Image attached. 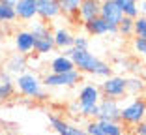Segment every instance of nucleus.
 Here are the masks:
<instances>
[{
	"label": "nucleus",
	"instance_id": "1",
	"mask_svg": "<svg viewBox=\"0 0 146 135\" xmlns=\"http://www.w3.org/2000/svg\"><path fill=\"white\" fill-rule=\"evenodd\" d=\"M62 55H68L75 64V70L79 73H88L94 77H111L112 75V66L109 62H105L103 58L96 57L90 51H79V49H68Z\"/></svg>",
	"mask_w": 146,
	"mask_h": 135
},
{
	"label": "nucleus",
	"instance_id": "2",
	"mask_svg": "<svg viewBox=\"0 0 146 135\" xmlns=\"http://www.w3.org/2000/svg\"><path fill=\"white\" fill-rule=\"evenodd\" d=\"M15 83V90L19 94H23L25 98H30V100H47V92L43 86V81L38 73L34 71H25V73L17 75L13 79Z\"/></svg>",
	"mask_w": 146,
	"mask_h": 135
},
{
	"label": "nucleus",
	"instance_id": "3",
	"mask_svg": "<svg viewBox=\"0 0 146 135\" xmlns=\"http://www.w3.org/2000/svg\"><path fill=\"white\" fill-rule=\"evenodd\" d=\"M28 30L32 32V38H34V55L38 57H43V55H49V53L54 51V41H52V28L49 23L43 21H32L30 28Z\"/></svg>",
	"mask_w": 146,
	"mask_h": 135
},
{
	"label": "nucleus",
	"instance_id": "4",
	"mask_svg": "<svg viewBox=\"0 0 146 135\" xmlns=\"http://www.w3.org/2000/svg\"><path fill=\"white\" fill-rule=\"evenodd\" d=\"M146 120V100L144 98H131L127 103L120 105V122L125 128H137Z\"/></svg>",
	"mask_w": 146,
	"mask_h": 135
},
{
	"label": "nucleus",
	"instance_id": "5",
	"mask_svg": "<svg viewBox=\"0 0 146 135\" xmlns=\"http://www.w3.org/2000/svg\"><path fill=\"white\" fill-rule=\"evenodd\" d=\"M81 79H82V73L73 70V71H68V73H51L49 71L41 77V81L45 88H71L81 83Z\"/></svg>",
	"mask_w": 146,
	"mask_h": 135
},
{
	"label": "nucleus",
	"instance_id": "6",
	"mask_svg": "<svg viewBox=\"0 0 146 135\" xmlns=\"http://www.w3.org/2000/svg\"><path fill=\"white\" fill-rule=\"evenodd\" d=\"M101 96L103 98H111V100H122V98L127 94L125 92V77L124 75H114L112 73L111 77H105L101 86Z\"/></svg>",
	"mask_w": 146,
	"mask_h": 135
},
{
	"label": "nucleus",
	"instance_id": "7",
	"mask_svg": "<svg viewBox=\"0 0 146 135\" xmlns=\"http://www.w3.org/2000/svg\"><path fill=\"white\" fill-rule=\"evenodd\" d=\"M98 120L120 122V101L111 98H101L98 103Z\"/></svg>",
	"mask_w": 146,
	"mask_h": 135
},
{
	"label": "nucleus",
	"instance_id": "8",
	"mask_svg": "<svg viewBox=\"0 0 146 135\" xmlns=\"http://www.w3.org/2000/svg\"><path fill=\"white\" fill-rule=\"evenodd\" d=\"M60 15H62V9L56 0H38V19L39 21L51 25Z\"/></svg>",
	"mask_w": 146,
	"mask_h": 135
},
{
	"label": "nucleus",
	"instance_id": "9",
	"mask_svg": "<svg viewBox=\"0 0 146 135\" xmlns=\"http://www.w3.org/2000/svg\"><path fill=\"white\" fill-rule=\"evenodd\" d=\"M49 124H51V128L58 135H86L84 128L77 126V124L68 122V120L56 116V114H49Z\"/></svg>",
	"mask_w": 146,
	"mask_h": 135
},
{
	"label": "nucleus",
	"instance_id": "10",
	"mask_svg": "<svg viewBox=\"0 0 146 135\" xmlns=\"http://www.w3.org/2000/svg\"><path fill=\"white\" fill-rule=\"evenodd\" d=\"M13 45L17 49L19 55H25V57H30L34 53V38H32V32L28 28H21L13 34Z\"/></svg>",
	"mask_w": 146,
	"mask_h": 135
},
{
	"label": "nucleus",
	"instance_id": "11",
	"mask_svg": "<svg viewBox=\"0 0 146 135\" xmlns=\"http://www.w3.org/2000/svg\"><path fill=\"white\" fill-rule=\"evenodd\" d=\"M2 70H4L6 73H9L11 77H17V75L28 71V57L19 55V53H13L11 57L6 58L4 68H2Z\"/></svg>",
	"mask_w": 146,
	"mask_h": 135
},
{
	"label": "nucleus",
	"instance_id": "12",
	"mask_svg": "<svg viewBox=\"0 0 146 135\" xmlns=\"http://www.w3.org/2000/svg\"><path fill=\"white\" fill-rule=\"evenodd\" d=\"M99 8H101V0H81L77 9V21L81 25L99 17Z\"/></svg>",
	"mask_w": 146,
	"mask_h": 135
},
{
	"label": "nucleus",
	"instance_id": "13",
	"mask_svg": "<svg viewBox=\"0 0 146 135\" xmlns=\"http://www.w3.org/2000/svg\"><path fill=\"white\" fill-rule=\"evenodd\" d=\"M99 17L105 19L109 25L118 26V23L124 19V13L122 9L116 6L114 0H101V8H99Z\"/></svg>",
	"mask_w": 146,
	"mask_h": 135
},
{
	"label": "nucleus",
	"instance_id": "14",
	"mask_svg": "<svg viewBox=\"0 0 146 135\" xmlns=\"http://www.w3.org/2000/svg\"><path fill=\"white\" fill-rule=\"evenodd\" d=\"M13 9L19 21L32 23L34 19H38V0H17Z\"/></svg>",
	"mask_w": 146,
	"mask_h": 135
},
{
	"label": "nucleus",
	"instance_id": "15",
	"mask_svg": "<svg viewBox=\"0 0 146 135\" xmlns=\"http://www.w3.org/2000/svg\"><path fill=\"white\" fill-rule=\"evenodd\" d=\"M73 38H75V34L71 32L69 26H54V30H52L54 49H58L62 53L73 47Z\"/></svg>",
	"mask_w": 146,
	"mask_h": 135
},
{
	"label": "nucleus",
	"instance_id": "16",
	"mask_svg": "<svg viewBox=\"0 0 146 135\" xmlns=\"http://www.w3.org/2000/svg\"><path fill=\"white\" fill-rule=\"evenodd\" d=\"M84 32L86 36H107V34H118V30H116V26L109 25L105 19L101 17H96L92 19V21L84 23Z\"/></svg>",
	"mask_w": 146,
	"mask_h": 135
},
{
	"label": "nucleus",
	"instance_id": "17",
	"mask_svg": "<svg viewBox=\"0 0 146 135\" xmlns=\"http://www.w3.org/2000/svg\"><path fill=\"white\" fill-rule=\"evenodd\" d=\"M101 90H99L98 84L94 83H86L81 86V90H79L77 94V103L81 105H98L99 100H101Z\"/></svg>",
	"mask_w": 146,
	"mask_h": 135
},
{
	"label": "nucleus",
	"instance_id": "18",
	"mask_svg": "<svg viewBox=\"0 0 146 135\" xmlns=\"http://www.w3.org/2000/svg\"><path fill=\"white\" fill-rule=\"evenodd\" d=\"M15 83H13V77L9 73H6L4 70H0V103L9 101L15 96Z\"/></svg>",
	"mask_w": 146,
	"mask_h": 135
},
{
	"label": "nucleus",
	"instance_id": "19",
	"mask_svg": "<svg viewBox=\"0 0 146 135\" xmlns=\"http://www.w3.org/2000/svg\"><path fill=\"white\" fill-rule=\"evenodd\" d=\"M75 70V64L68 55H56L51 62H49V71L51 73H68V71Z\"/></svg>",
	"mask_w": 146,
	"mask_h": 135
},
{
	"label": "nucleus",
	"instance_id": "20",
	"mask_svg": "<svg viewBox=\"0 0 146 135\" xmlns=\"http://www.w3.org/2000/svg\"><path fill=\"white\" fill-rule=\"evenodd\" d=\"M144 90H146V81L142 77H139V75L125 77V92H127V94L139 98Z\"/></svg>",
	"mask_w": 146,
	"mask_h": 135
},
{
	"label": "nucleus",
	"instance_id": "21",
	"mask_svg": "<svg viewBox=\"0 0 146 135\" xmlns=\"http://www.w3.org/2000/svg\"><path fill=\"white\" fill-rule=\"evenodd\" d=\"M116 6L122 9L124 17H129V19H135L141 15L139 11V0H114Z\"/></svg>",
	"mask_w": 146,
	"mask_h": 135
},
{
	"label": "nucleus",
	"instance_id": "22",
	"mask_svg": "<svg viewBox=\"0 0 146 135\" xmlns=\"http://www.w3.org/2000/svg\"><path fill=\"white\" fill-rule=\"evenodd\" d=\"M60 4V9H62V15L69 17L71 21H77V9H79V4L81 0H56Z\"/></svg>",
	"mask_w": 146,
	"mask_h": 135
},
{
	"label": "nucleus",
	"instance_id": "23",
	"mask_svg": "<svg viewBox=\"0 0 146 135\" xmlns=\"http://www.w3.org/2000/svg\"><path fill=\"white\" fill-rule=\"evenodd\" d=\"M98 122L103 135H125V126L122 122H105V120H98Z\"/></svg>",
	"mask_w": 146,
	"mask_h": 135
},
{
	"label": "nucleus",
	"instance_id": "24",
	"mask_svg": "<svg viewBox=\"0 0 146 135\" xmlns=\"http://www.w3.org/2000/svg\"><path fill=\"white\" fill-rule=\"evenodd\" d=\"M114 64L120 68V70H124V71H141L142 70V64L141 62H137V60H133V58H122V57H118V58H114Z\"/></svg>",
	"mask_w": 146,
	"mask_h": 135
},
{
	"label": "nucleus",
	"instance_id": "25",
	"mask_svg": "<svg viewBox=\"0 0 146 135\" xmlns=\"http://www.w3.org/2000/svg\"><path fill=\"white\" fill-rule=\"evenodd\" d=\"M116 30H118V36H122V38H133V19L124 17L118 23Z\"/></svg>",
	"mask_w": 146,
	"mask_h": 135
},
{
	"label": "nucleus",
	"instance_id": "26",
	"mask_svg": "<svg viewBox=\"0 0 146 135\" xmlns=\"http://www.w3.org/2000/svg\"><path fill=\"white\" fill-rule=\"evenodd\" d=\"M15 21H17L15 9L9 8V6L0 4V25H11V23H15Z\"/></svg>",
	"mask_w": 146,
	"mask_h": 135
},
{
	"label": "nucleus",
	"instance_id": "27",
	"mask_svg": "<svg viewBox=\"0 0 146 135\" xmlns=\"http://www.w3.org/2000/svg\"><path fill=\"white\" fill-rule=\"evenodd\" d=\"M133 38H146V15L133 19Z\"/></svg>",
	"mask_w": 146,
	"mask_h": 135
},
{
	"label": "nucleus",
	"instance_id": "28",
	"mask_svg": "<svg viewBox=\"0 0 146 135\" xmlns=\"http://www.w3.org/2000/svg\"><path fill=\"white\" fill-rule=\"evenodd\" d=\"M88 45H90V38L86 34H75V38H73V49L88 51Z\"/></svg>",
	"mask_w": 146,
	"mask_h": 135
},
{
	"label": "nucleus",
	"instance_id": "29",
	"mask_svg": "<svg viewBox=\"0 0 146 135\" xmlns=\"http://www.w3.org/2000/svg\"><path fill=\"white\" fill-rule=\"evenodd\" d=\"M133 51L146 60V38H133Z\"/></svg>",
	"mask_w": 146,
	"mask_h": 135
},
{
	"label": "nucleus",
	"instance_id": "30",
	"mask_svg": "<svg viewBox=\"0 0 146 135\" xmlns=\"http://www.w3.org/2000/svg\"><path fill=\"white\" fill-rule=\"evenodd\" d=\"M84 131H86V135H103L98 120H88L86 126H84Z\"/></svg>",
	"mask_w": 146,
	"mask_h": 135
},
{
	"label": "nucleus",
	"instance_id": "31",
	"mask_svg": "<svg viewBox=\"0 0 146 135\" xmlns=\"http://www.w3.org/2000/svg\"><path fill=\"white\" fill-rule=\"evenodd\" d=\"M133 133L135 135H146V120L142 124H139L137 128H133Z\"/></svg>",
	"mask_w": 146,
	"mask_h": 135
},
{
	"label": "nucleus",
	"instance_id": "32",
	"mask_svg": "<svg viewBox=\"0 0 146 135\" xmlns=\"http://www.w3.org/2000/svg\"><path fill=\"white\" fill-rule=\"evenodd\" d=\"M0 4H2V6H9V8H15L17 0H0Z\"/></svg>",
	"mask_w": 146,
	"mask_h": 135
},
{
	"label": "nucleus",
	"instance_id": "33",
	"mask_svg": "<svg viewBox=\"0 0 146 135\" xmlns=\"http://www.w3.org/2000/svg\"><path fill=\"white\" fill-rule=\"evenodd\" d=\"M4 135H19V133H11V131H8V133H4Z\"/></svg>",
	"mask_w": 146,
	"mask_h": 135
},
{
	"label": "nucleus",
	"instance_id": "34",
	"mask_svg": "<svg viewBox=\"0 0 146 135\" xmlns=\"http://www.w3.org/2000/svg\"><path fill=\"white\" fill-rule=\"evenodd\" d=\"M131 135H135V133H131Z\"/></svg>",
	"mask_w": 146,
	"mask_h": 135
}]
</instances>
